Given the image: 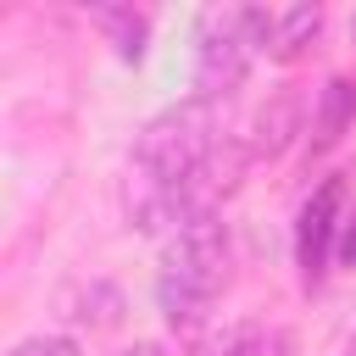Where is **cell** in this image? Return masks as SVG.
Instances as JSON below:
<instances>
[{
  "instance_id": "cell-1",
  "label": "cell",
  "mask_w": 356,
  "mask_h": 356,
  "mask_svg": "<svg viewBox=\"0 0 356 356\" xmlns=\"http://www.w3.org/2000/svg\"><path fill=\"white\" fill-rule=\"evenodd\" d=\"M222 278H228V234H222L217 206H200L167 239V267H161V284H156V300H161L167 323L178 334H195L206 306L217 300Z\"/></svg>"
},
{
  "instance_id": "cell-2",
  "label": "cell",
  "mask_w": 356,
  "mask_h": 356,
  "mask_svg": "<svg viewBox=\"0 0 356 356\" xmlns=\"http://www.w3.org/2000/svg\"><path fill=\"white\" fill-rule=\"evenodd\" d=\"M273 28H278V17L261 11V6H211L200 17V39H195V89H200V100H211V106L228 100L245 83L256 50H273Z\"/></svg>"
},
{
  "instance_id": "cell-3",
  "label": "cell",
  "mask_w": 356,
  "mask_h": 356,
  "mask_svg": "<svg viewBox=\"0 0 356 356\" xmlns=\"http://www.w3.org/2000/svg\"><path fill=\"white\" fill-rule=\"evenodd\" d=\"M217 156V106L211 100H178L167 106L161 117L145 122L139 145H134V161L145 178L167 184V189H184L206 161Z\"/></svg>"
},
{
  "instance_id": "cell-4",
  "label": "cell",
  "mask_w": 356,
  "mask_h": 356,
  "mask_svg": "<svg viewBox=\"0 0 356 356\" xmlns=\"http://www.w3.org/2000/svg\"><path fill=\"white\" fill-rule=\"evenodd\" d=\"M339 206H345V184L328 178L306 206H300V228H295V256H300V273L306 284L323 278V261H328V239L339 228Z\"/></svg>"
},
{
  "instance_id": "cell-5",
  "label": "cell",
  "mask_w": 356,
  "mask_h": 356,
  "mask_svg": "<svg viewBox=\"0 0 356 356\" xmlns=\"http://www.w3.org/2000/svg\"><path fill=\"white\" fill-rule=\"evenodd\" d=\"M295 134H300V95H273L261 111H256V122H250V161H261V156H284L289 145H295Z\"/></svg>"
},
{
  "instance_id": "cell-6",
  "label": "cell",
  "mask_w": 356,
  "mask_h": 356,
  "mask_svg": "<svg viewBox=\"0 0 356 356\" xmlns=\"http://www.w3.org/2000/svg\"><path fill=\"white\" fill-rule=\"evenodd\" d=\"M356 122V83L350 78H328L317 89V106H312V150H334Z\"/></svg>"
},
{
  "instance_id": "cell-7",
  "label": "cell",
  "mask_w": 356,
  "mask_h": 356,
  "mask_svg": "<svg viewBox=\"0 0 356 356\" xmlns=\"http://www.w3.org/2000/svg\"><path fill=\"white\" fill-rule=\"evenodd\" d=\"M317 33H323V6H289L278 17V28H273V56L278 61H295V56H306V44Z\"/></svg>"
},
{
  "instance_id": "cell-8",
  "label": "cell",
  "mask_w": 356,
  "mask_h": 356,
  "mask_svg": "<svg viewBox=\"0 0 356 356\" xmlns=\"http://www.w3.org/2000/svg\"><path fill=\"white\" fill-rule=\"evenodd\" d=\"M95 17H100V28L111 33V44H117L122 61H139V56H145V39H150L145 11H134V6H100Z\"/></svg>"
},
{
  "instance_id": "cell-9",
  "label": "cell",
  "mask_w": 356,
  "mask_h": 356,
  "mask_svg": "<svg viewBox=\"0 0 356 356\" xmlns=\"http://www.w3.org/2000/svg\"><path fill=\"white\" fill-rule=\"evenodd\" d=\"M78 323H89V328H111L117 317H122V295L111 289V284H89L83 295H78V312H72Z\"/></svg>"
},
{
  "instance_id": "cell-10",
  "label": "cell",
  "mask_w": 356,
  "mask_h": 356,
  "mask_svg": "<svg viewBox=\"0 0 356 356\" xmlns=\"http://www.w3.org/2000/svg\"><path fill=\"white\" fill-rule=\"evenodd\" d=\"M245 356H295V339H289V328H250Z\"/></svg>"
},
{
  "instance_id": "cell-11",
  "label": "cell",
  "mask_w": 356,
  "mask_h": 356,
  "mask_svg": "<svg viewBox=\"0 0 356 356\" xmlns=\"http://www.w3.org/2000/svg\"><path fill=\"white\" fill-rule=\"evenodd\" d=\"M11 356H78V339H67V334H33V339L11 345Z\"/></svg>"
},
{
  "instance_id": "cell-12",
  "label": "cell",
  "mask_w": 356,
  "mask_h": 356,
  "mask_svg": "<svg viewBox=\"0 0 356 356\" xmlns=\"http://www.w3.org/2000/svg\"><path fill=\"white\" fill-rule=\"evenodd\" d=\"M245 339H250V328H228V334H222V345H217L211 356H245Z\"/></svg>"
},
{
  "instance_id": "cell-13",
  "label": "cell",
  "mask_w": 356,
  "mask_h": 356,
  "mask_svg": "<svg viewBox=\"0 0 356 356\" xmlns=\"http://www.w3.org/2000/svg\"><path fill=\"white\" fill-rule=\"evenodd\" d=\"M339 256H345V261H356V228H345V239H339Z\"/></svg>"
},
{
  "instance_id": "cell-14",
  "label": "cell",
  "mask_w": 356,
  "mask_h": 356,
  "mask_svg": "<svg viewBox=\"0 0 356 356\" xmlns=\"http://www.w3.org/2000/svg\"><path fill=\"white\" fill-rule=\"evenodd\" d=\"M122 356H167V350H161V345H128Z\"/></svg>"
},
{
  "instance_id": "cell-15",
  "label": "cell",
  "mask_w": 356,
  "mask_h": 356,
  "mask_svg": "<svg viewBox=\"0 0 356 356\" xmlns=\"http://www.w3.org/2000/svg\"><path fill=\"white\" fill-rule=\"evenodd\" d=\"M350 356H356V339H350Z\"/></svg>"
}]
</instances>
